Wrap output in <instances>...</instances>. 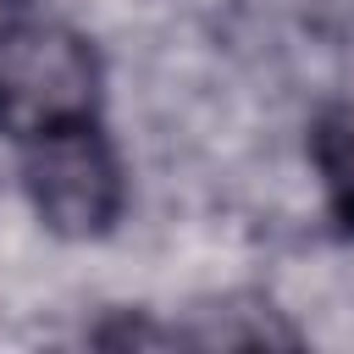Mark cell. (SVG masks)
<instances>
[{"mask_svg": "<svg viewBox=\"0 0 354 354\" xmlns=\"http://www.w3.org/2000/svg\"><path fill=\"white\" fill-rule=\"evenodd\" d=\"M22 11H33V0H0V28H6L11 17H22Z\"/></svg>", "mask_w": 354, "mask_h": 354, "instance_id": "cell-4", "label": "cell"}, {"mask_svg": "<svg viewBox=\"0 0 354 354\" xmlns=\"http://www.w3.org/2000/svg\"><path fill=\"white\" fill-rule=\"evenodd\" d=\"M310 166L321 177L332 221L354 238V100H337L310 122Z\"/></svg>", "mask_w": 354, "mask_h": 354, "instance_id": "cell-3", "label": "cell"}, {"mask_svg": "<svg viewBox=\"0 0 354 354\" xmlns=\"http://www.w3.org/2000/svg\"><path fill=\"white\" fill-rule=\"evenodd\" d=\"M22 188L33 216L61 238H105L127 205V171L100 122L22 144Z\"/></svg>", "mask_w": 354, "mask_h": 354, "instance_id": "cell-2", "label": "cell"}, {"mask_svg": "<svg viewBox=\"0 0 354 354\" xmlns=\"http://www.w3.org/2000/svg\"><path fill=\"white\" fill-rule=\"evenodd\" d=\"M83 122H100L94 44L55 17H11L0 28V133L22 149Z\"/></svg>", "mask_w": 354, "mask_h": 354, "instance_id": "cell-1", "label": "cell"}]
</instances>
